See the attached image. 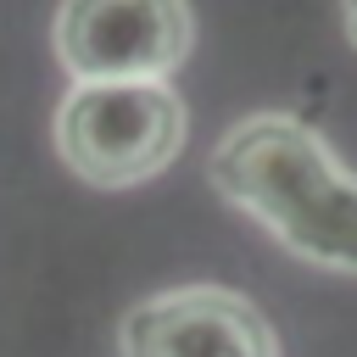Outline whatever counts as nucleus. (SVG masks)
Listing matches in <instances>:
<instances>
[{"label": "nucleus", "mask_w": 357, "mask_h": 357, "mask_svg": "<svg viewBox=\"0 0 357 357\" xmlns=\"http://www.w3.org/2000/svg\"><path fill=\"white\" fill-rule=\"evenodd\" d=\"M50 39L73 84L167 78L195 45V17L190 0H61Z\"/></svg>", "instance_id": "obj_3"}, {"label": "nucleus", "mask_w": 357, "mask_h": 357, "mask_svg": "<svg viewBox=\"0 0 357 357\" xmlns=\"http://www.w3.org/2000/svg\"><path fill=\"white\" fill-rule=\"evenodd\" d=\"M123 357H279L268 318L223 284L145 296L117 324Z\"/></svg>", "instance_id": "obj_4"}, {"label": "nucleus", "mask_w": 357, "mask_h": 357, "mask_svg": "<svg viewBox=\"0 0 357 357\" xmlns=\"http://www.w3.org/2000/svg\"><path fill=\"white\" fill-rule=\"evenodd\" d=\"M340 17H346V39L357 45V0H340Z\"/></svg>", "instance_id": "obj_5"}, {"label": "nucleus", "mask_w": 357, "mask_h": 357, "mask_svg": "<svg viewBox=\"0 0 357 357\" xmlns=\"http://www.w3.org/2000/svg\"><path fill=\"white\" fill-rule=\"evenodd\" d=\"M190 117L167 78L73 84L56 106V151L95 190H134L184 151Z\"/></svg>", "instance_id": "obj_2"}, {"label": "nucleus", "mask_w": 357, "mask_h": 357, "mask_svg": "<svg viewBox=\"0 0 357 357\" xmlns=\"http://www.w3.org/2000/svg\"><path fill=\"white\" fill-rule=\"evenodd\" d=\"M206 173L212 190L251 212L284 251L335 273H357V173L340 167L312 123L290 112L240 117L218 139Z\"/></svg>", "instance_id": "obj_1"}]
</instances>
